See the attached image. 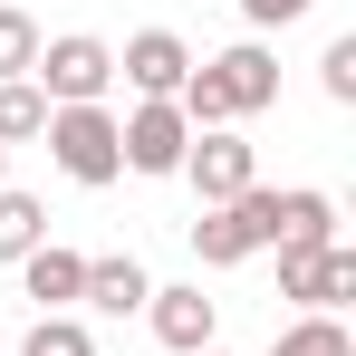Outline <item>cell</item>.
Segmentation results:
<instances>
[{"mask_svg":"<svg viewBox=\"0 0 356 356\" xmlns=\"http://www.w3.org/2000/svg\"><path fill=\"white\" fill-rule=\"evenodd\" d=\"M280 97V58L260 49V39H241V49H222V58H202L193 77H183V125L193 135H212V125H241V116H260Z\"/></svg>","mask_w":356,"mask_h":356,"instance_id":"6da1fadb","label":"cell"},{"mask_svg":"<svg viewBox=\"0 0 356 356\" xmlns=\"http://www.w3.org/2000/svg\"><path fill=\"white\" fill-rule=\"evenodd\" d=\"M280 241V193L270 183H250V193H232V202H212L202 222H193V260L202 270H241L250 250H270Z\"/></svg>","mask_w":356,"mask_h":356,"instance_id":"7a4b0ae2","label":"cell"},{"mask_svg":"<svg viewBox=\"0 0 356 356\" xmlns=\"http://www.w3.org/2000/svg\"><path fill=\"white\" fill-rule=\"evenodd\" d=\"M29 87H39L49 106H97V97L116 87V49H106V39H87V29H67V39H39V58H29Z\"/></svg>","mask_w":356,"mask_h":356,"instance_id":"3957f363","label":"cell"},{"mask_svg":"<svg viewBox=\"0 0 356 356\" xmlns=\"http://www.w3.org/2000/svg\"><path fill=\"white\" fill-rule=\"evenodd\" d=\"M39 135H49V164H58L67 183H87V193L125 174V154H116V116H106V106H49V125H39Z\"/></svg>","mask_w":356,"mask_h":356,"instance_id":"277c9868","label":"cell"},{"mask_svg":"<svg viewBox=\"0 0 356 356\" xmlns=\"http://www.w3.org/2000/svg\"><path fill=\"white\" fill-rule=\"evenodd\" d=\"M280 298H298L308 318H337L356 298V250L347 241H318V250H280Z\"/></svg>","mask_w":356,"mask_h":356,"instance_id":"5b68a950","label":"cell"},{"mask_svg":"<svg viewBox=\"0 0 356 356\" xmlns=\"http://www.w3.org/2000/svg\"><path fill=\"white\" fill-rule=\"evenodd\" d=\"M183 145H193V125H183L174 97H145L135 116H116V154H125V174H183Z\"/></svg>","mask_w":356,"mask_h":356,"instance_id":"8992f818","label":"cell"},{"mask_svg":"<svg viewBox=\"0 0 356 356\" xmlns=\"http://www.w3.org/2000/svg\"><path fill=\"white\" fill-rule=\"evenodd\" d=\"M183 174H193L202 212H212V202H232V193H250V183H260V154L241 145L232 125H212V135H193V145H183Z\"/></svg>","mask_w":356,"mask_h":356,"instance_id":"52a82bcc","label":"cell"},{"mask_svg":"<svg viewBox=\"0 0 356 356\" xmlns=\"http://www.w3.org/2000/svg\"><path fill=\"white\" fill-rule=\"evenodd\" d=\"M116 67H125V87L135 97H183V77H193V49H183L174 29H135L116 49Z\"/></svg>","mask_w":356,"mask_h":356,"instance_id":"ba28073f","label":"cell"},{"mask_svg":"<svg viewBox=\"0 0 356 356\" xmlns=\"http://www.w3.org/2000/svg\"><path fill=\"white\" fill-rule=\"evenodd\" d=\"M145 318H154V337H164L174 356H202V347H212V327H222V308H212L202 289H154V298H145Z\"/></svg>","mask_w":356,"mask_h":356,"instance_id":"9c48e42d","label":"cell"},{"mask_svg":"<svg viewBox=\"0 0 356 356\" xmlns=\"http://www.w3.org/2000/svg\"><path fill=\"white\" fill-rule=\"evenodd\" d=\"M19 289L39 298V318H67V308H77V289H87V260H77V250H58V241H39V250L19 260Z\"/></svg>","mask_w":356,"mask_h":356,"instance_id":"30bf717a","label":"cell"},{"mask_svg":"<svg viewBox=\"0 0 356 356\" xmlns=\"http://www.w3.org/2000/svg\"><path fill=\"white\" fill-rule=\"evenodd\" d=\"M87 308H106V318H135L145 298H154V280H145V260L135 250H106V260H87Z\"/></svg>","mask_w":356,"mask_h":356,"instance_id":"8fae6325","label":"cell"},{"mask_svg":"<svg viewBox=\"0 0 356 356\" xmlns=\"http://www.w3.org/2000/svg\"><path fill=\"white\" fill-rule=\"evenodd\" d=\"M318 241H337V202L327 193H280V241L270 250H318Z\"/></svg>","mask_w":356,"mask_h":356,"instance_id":"7c38bea8","label":"cell"},{"mask_svg":"<svg viewBox=\"0 0 356 356\" xmlns=\"http://www.w3.org/2000/svg\"><path fill=\"white\" fill-rule=\"evenodd\" d=\"M39 125H49V97L29 77H0V154L10 145H39Z\"/></svg>","mask_w":356,"mask_h":356,"instance_id":"4fadbf2b","label":"cell"},{"mask_svg":"<svg viewBox=\"0 0 356 356\" xmlns=\"http://www.w3.org/2000/svg\"><path fill=\"white\" fill-rule=\"evenodd\" d=\"M49 241V202L39 193H0V260H29Z\"/></svg>","mask_w":356,"mask_h":356,"instance_id":"5bb4252c","label":"cell"},{"mask_svg":"<svg viewBox=\"0 0 356 356\" xmlns=\"http://www.w3.org/2000/svg\"><path fill=\"white\" fill-rule=\"evenodd\" d=\"M270 356H356V337L337 327V318H298V327L270 337Z\"/></svg>","mask_w":356,"mask_h":356,"instance_id":"9a60e30c","label":"cell"},{"mask_svg":"<svg viewBox=\"0 0 356 356\" xmlns=\"http://www.w3.org/2000/svg\"><path fill=\"white\" fill-rule=\"evenodd\" d=\"M19 356H97V337H87V318H29Z\"/></svg>","mask_w":356,"mask_h":356,"instance_id":"2e32d148","label":"cell"},{"mask_svg":"<svg viewBox=\"0 0 356 356\" xmlns=\"http://www.w3.org/2000/svg\"><path fill=\"white\" fill-rule=\"evenodd\" d=\"M29 58H39V19L0 10V77H29Z\"/></svg>","mask_w":356,"mask_h":356,"instance_id":"e0dca14e","label":"cell"},{"mask_svg":"<svg viewBox=\"0 0 356 356\" xmlns=\"http://www.w3.org/2000/svg\"><path fill=\"white\" fill-rule=\"evenodd\" d=\"M318 87H327L337 106H356V39H327V58H318Z\"/></svg>","mask_w":356,"mask_h":356,"instance_id":"ac0fdd59","label":"cell"},{"mask_svg":"<svg viewBox=\"0 0 356 356\" xmlns=\"http://www.w3.org/2000/svg\"><path fill=\"white\" fill-rule=\"evenodd\" d=\"M308 10H318V0H241L250 29H289V19H308Z\"/></svg>","mask_w":356,"mask_h":356,"instance_id":"d6986e66","label":"cell"},{"mask_svg":"<svg viewBox=\"0 0 356 356\" xmlns=\"http://www.w3.org/2000/svg\"><path fill=\"white\" fill-rule=\"evenodd\" d=\"M0 193H10V154H0Z\"/></svg>","mask_w":356,"mask_h":356,"instance_id":"ffe728a7","label":"cell"},{"mask_svg":"<svg viewBox=\"0 0 356 356\" xmlns=\"http://www.w3.org/2000/svg\"><path fill=\"white\" fill-rule=\"evenodd\" d=\"M202 356H222V347H202Z\"/></svg>","mask_w":356,"mask_h":356,"instance_id":"44dd1931","label":"cell"}]
</instances>
